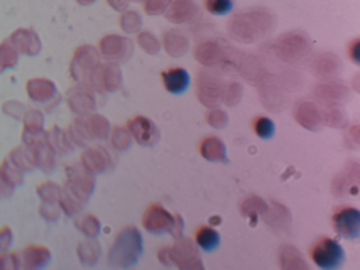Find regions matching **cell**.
<instances>
[{
    "instance_id": "cell-6",
    "label": "cell",
    "mask_w": 360,
    "mask_h": 270,
    "mask_svg": "<svg viewBox=\"0 0 360 270\" xmlns=\"http://www.w3.org/2000/svg\"><path fill=\"white\" fill-rule=\"evenodd\" d=\"M205 7L213 15H225L233 9V0H205Z\"/></svg>"
},
{
    "instance_id": "cell-5",
    "label": "cell",
    "mask_w": 360,
    "mask_h": 270,
    "mask_svg": "<svg viewBox=\"0 0 360 270\" xmlns=\"http://www.w3.org/2000/svg\"><path fill=\"white\" fill-rule=\"evenodd\" d=\"M252 127L255 134H257V137H261V139H271L276 132L274 122L269 117H257L254 120Z\"/></svg>"
},
{
    "instance_id": "cell-4",
    "label": "cell",
    "mask_w": 360,
    "mask_h": 270,
    "mask_svg": "<svg viewBox=\"0 0 360 270\" xmlns=\"http://www.w3.org/2000/svg\"><path fill=\"white\" fill-rule=\"evenodd\" d=\"M195 240L196 243H198V247L205 252L217 250L220 245V235L210 227H200L198 230H196Z\"/></svg>"
},
{
    "instance_id": "cell-1",
    "label": "cell",
    "mask_w": 360,
    "mask_h": 270,
    "mask_svg": "<svg viewBox=\"0 0 360 270\" xmlns=\"http://www.w3.org/2000/svg\"><path fill=\"white\" fill-rule=\"evenodd\" d=\"M311 260L321 270H338L345 260V252L340 243L325 236L313 245Z\"/></svg>"
},
{
    "instance_id": "cell-3",
    "label": "cell",
    "mask_w": 360,
    "mask_h": 270,
    "mask_svg": "<svg viewBox=\"0 0 360 270\" xmlns=\"http://www.w3.org/2000/svg\"><path fill=\"white\" fill-rule=\"evenodd\" d=\"M165 88L173 95H181L190 88V74L183 68H171L162 73Z\"/></svg>"
},
{
    "instance_id": "cell-2",
    "label": "cell",
    "mask_w": 360,
    "mask_h": 270,
    "mask_svg": "<svg viewBox=\"0 0 360 270\" xmlns=\"http://www.w3.org/2000/svg\"><path fill=\"white\" fill-rule=\"evenodd\" d=\"M333 223L337 231L345 238H355L359 235L360 227V213L354 208H343V210L335 213Z\"/></svg>"
}]
</instances>
